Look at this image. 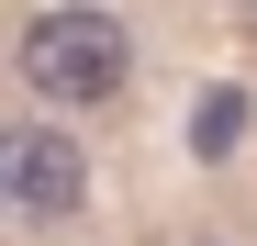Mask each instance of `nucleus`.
Here are the masks:
<instances>
[{
    "mask_svg": "<svg viewBox=\"0 0 257 246\" xmlns=\"http://www.w3.org/2000/svg\"><path fill=\"white\" fill-rule=\"evenodd\" d=\"M123 67H135V56H123V23L112 12H45L23 34V78L45 101H112Z\"/></svg>",
    "mask_w": 257,
    "mask_h": 246,
    "instance_id": "nucleus-1",
    "label": "nucleus"
},
{
    "mask_svg": "<svg viewBox=\"0 0 257 246\" xmlns=\"http://www.w3.org/2000/svg\"><path fill=\"white\" fill-rule=\"evenodd\" d=\"M0 201H12L23 224H67L78 201H90V157H78V135H56V123H12V146H0Z\"/></svg>",
    "mask_w": 257,
    "mask_h": 246,
    "instance_id": "nucleus-2",
    "label": "nucleus"
},
{
    "mask_svg": "<svg viewBox=\"0 0 257 246\" xmlns=\"http://www.w3.org/2000/svg\"><path fill=\"white\" fill-rule=\"evenodd\" d=\"M235 123H246V101H212V112H201V157H224V146H235Z\"/></svg>",
    "mask_w": 257,
    "mask_h": 246,
    "instance_id": "nucleus-3",
    "label": "nucleus"
}]
</instances>
